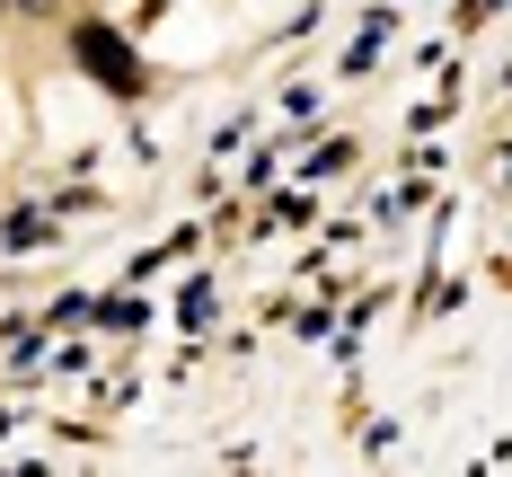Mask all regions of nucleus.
<instances>
[{
	"mask_svg": "<svg viewBox=\"0 0 512 477\" xmlns=\"http://www.w3.org/2000/svg\"><path fill=\"white\" fill-rule=\"evenodd\" d=\"M71 53H80V71H98L106 89H124V98L142 89V62H133V53H124V36H115V27H98V18H80V27H71Z\"/></svg>",
	"mask_w": 512,
	"mask_h": 477,
	"instance_id": "1",
	"label": "nucleus"
},
{
	"mask_svg": "<svg viewBox=\"0 0 512 477\" xmlns=\"http://www.w3.org/2000/svg\"><path fill=\"white\" fill-rule=\"evenodd\" d=\"M62 0H0V18H53Z\"/></svg>",
	"mask_w": 512,
	"mask_h": 477,
	"instance_id": "2",
	"label": "nucleus"
}]
</instances>
